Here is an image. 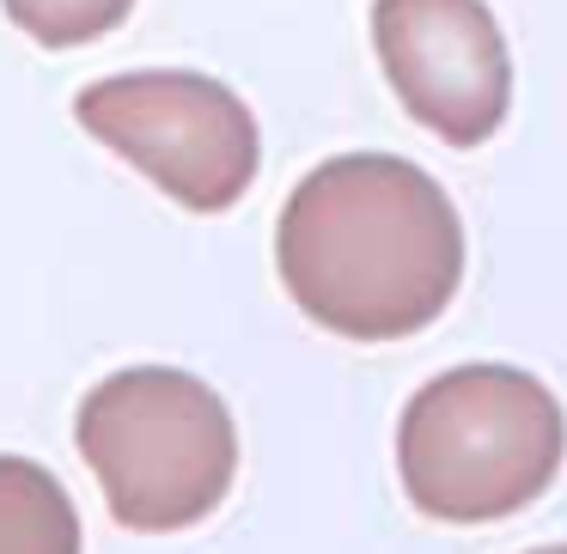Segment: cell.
I'll use <instances>...</instances> for the list:
<instances>
[{
	"label": "cell",
	"instance_id": "1",
	"mask_svg": "<svg viewBox=\"0 0 567 554\" xmlns=\"http://www.w3.org/2000/svg\"><path fill=\"white\" fill-rule=\"evenodd\" d=\"M275 262L311 323L348 342H396L452 305L464 281V220L421 165L342 153L287 196Z\"/></svg>",
	"mask_w": 567,
	"mask_h": 554
},
{
	"label": "cell",
	"instance_id": "2",
	"mask_svg": "<svg viewBox=\"0 0 567 554\" xmlns=\"http://www.w3.org/2000/svg\"><path fill=\"white\" fill-rule=\"evenodd\" d=\"M567 415L518 366H452L421 384L396 427V469L421 518L494 524L561 475Z\"/></svg>",
	"mask_w": 567,
	"mask_h": 554
},
{
	"label": "cell",
	"instance_id": "3",
	"mask_svg": "<svg viewBox=\"0 0 567 554\" xmlns=\"http://www.w3.org/2000/svg\"><path fill=\"white\" fill-rule=\"evenodd\" d=\"M74 439L111 518L128 530L202 524L238 475V432L226 403L177 366H128L92 384Z\"/></svg>",
	"mask_w": 567,
	"mask_h": 554
},
{
	"label": "cell",
	"instance_id": "4",
	"mask_svg": "<svg viewBox=\"0 0 567 554\" xmlns=\"http://www.w3.org/2000/svg\"><path fill=\"white\" fill-rule=\"evenodd\" d=\"M74 116L92 140L123 153L189 213H226L262 165L250 104L189 67L92 80L74 98Z\"/></svg>",
	"mask_w": 567,
	"mask_h": 554
},
{
	"label": "cell",
	"instance_id": "5",
	"mask_svg": "<svg viewBox=\"0 0 567 554\" xmlns=\"http://www.w3.org/2000/svg\"><path fill=\"white\" fill-rule=\"evenodd\" d=\"M391 92L445 147H482L513 104V55L488 0H372Z\"/></svg>",
	"mask_w": 567,
	"mask_h": 554
},
{
	"label": "cell",
	"instance_id": "6",
	"mask_svg": "<svg viewBox=\"0 0 567 554\" xmlns=\"http://www.w3.org/2000/svg\"><path fill=\"white\" fill-rule=\"evenodd\" d=\"M0 554H80L74 500L31 457H0Z\"/></svg>",
	"mask_w": 567,
	"mask_h": 554
},
{
	"label": "cell",
	"instance_id": "7",
	"mask_svg": "<svg viewBox=\"0 0 567 554\" xmlns=\"http://www.w3.org/2000/svg\"><path fill=\"white\" fill-rule=\"evenodd\" d=\"M7 19L43 50H80L128 19L135 0H0Z\"/></svg>",
	"mask_w": 567,
	"mask_h": 554
},
{
	"label": "cell",
	"instance_id": "8",
	"mask_svg": "<svg viewBox=\"0 0 567 554\" xmlns=\"http://www.w3.org/2000/svg\"><path fill=\"white\" fill-rule=\"evenodd\" d=\"M530 554H567V542H549V548H530Z\"/></svg>",
	"mask_w": 567,
	"mask_h": 554
}]
</instances>
